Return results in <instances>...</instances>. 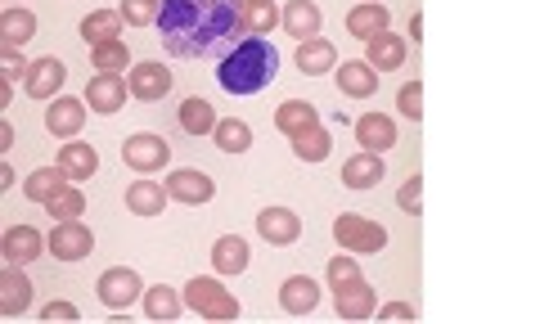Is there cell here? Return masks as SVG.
<instances>
[{
    "label": "cell",
    "instance_id": "cell-37",
    "mask_svg": "<svg viewBox=\"0 0 540 324\" xmlns=\"http://www.w3.org/2000/svg\"><path fill=\"white\" fill-rule=\"evenodd\" d=\"M45 207H50V216H54V221H77V216L86 212V194H81L77 185H63L59 194H54Z\"/></svg>",
    "mask_w": 540,
    "mask_h": 324
},
{
    "label": "cell",
    "instance_id": "cell-31",
    "mask_svg": "<svg viewBox=\"0 0 540 324\" xmlns=\"http://www.w3.org/2000/svg\"><path fill=\"white\" fill-rule=\"evenodd\" d=\"M180 302H185V297H180L171 284L144 288V315H149V320H176V315H180Z\"/></svg>",
    "mask_w": 540,
    "mask_h": 324
},
{
    "label": "cell",
    "instance_id": "cell-41",
    "mask_svg": "<svg viewBox=\"0 0 540 324\" xmlns=\"http://www.w3.org/2000/svg\"><path fill=\"white\" fill-rule=\"evenodd\" d=\"M396 108H401V117H410V122H419V117H423V86H419V81H410V86H401V95H396Z\"/></svg>",
    "mask_w": 540,
    "mask_h": 324
},
{
    "label": "cell",
    "instance_id": "cell-33",
    "mask_svg": "<svg viewBox=\"0 0 540 324\" xmlns=\"http://www.w3.org/2000/svg\"><path fill=\"white\" fill-rule=\"evenodd\" d=\"M288 144H293V153L302 162H324V158H329V149H333V135L324 131V126H311V131L293 135Z\"/></svg>",
    "mask_w": 540,
    "mask_h": 324
},
{
    "label": "cell",
    "instance_id": "cell-6",
    "mask_svg": "<svg viewBox=\"0 0 540 324\" xmlns=\"http://www.w3.org/2000/svg\"><path fill=\"white\" fill-rule=\"evenodd\" d=\"M140 293H144L140 275H135V270H126V266H113V270H104V275H99V302H104L108 311H122V306L140 302Z\"/></svg>",
    "mask_w": 540,
    "mask_h": 324
},
{
    "label": "cell",
    "instance_id": "cell-19",
    "mask_svg": "<svg viewBox=\"0 0 540 324\" xmlns=\"http://www.w3.org/2000/svg\"><path fill=\"white\" fill-rule=\"evenodd\" d=\"M279 306H284L288 315H306L320 306V284H315L311 275H293L284 279V288H279Z\"/></svg>",
    "mask_w": 540,
    "mask_h": 324
},
{
    "label": "cell",
    "instance_id": "cell-28",
    "mask_svg": "<svg viewBox=\"0 0 540 324\" xmlns=\"http://www.w3.org/2000/svg\"><path fill=\"white\" fill-rule=\"evenodd\" d=\"M63 185H72V180H68V171L54 162V167H36L32 176H27L23 189H27V198H32V203H50V198L59 194Z\"/></svg>",
    "mask_w": 540,
    "mask_h": 324
},
{
    "label": "cell",
    "instance_id": "cell-24",
    "mask_svg": "<svg viewBox=\"0 0 540 324\" xmlns=\"http://www.w3.org/2000/svg\"><path fill=\"white\" fill-rule=\"evenodd\" d=\"M338 86H342V95L369 99V95L378 90V72H374V63H360V59L338 63Z\"/></svg>",
    "mask_w": 540,
    "mask_h": 324
},
{
    "label": "cell",
    "instance_id": "cell-16",
    "mask_svg": "<svg viewBox=\"0 0 540 324\" xmlns=\"http://www.w3.org/2000/svg\"><path fill=\"white\" fill-rule=\"evenodd\" d=\"M279 23L288 27V36H297V41H311V36H320L324 14H320V5H315V0H288V9H284V18H279Z\"/></svg>",
    "mask_w": 540,
    "mask_h": 324
},
{
    "label": "cell",
    "instance_id": "cell-9",
    "mask_svg": "<svg viewBox=\"0 0 540 324\" xmlns=\"http://www.w3.org/2000/svg\"><path fill=\"white\" fill-rule=\"evenodd\" d=\"M126 95H131V86H126L117 72H95V77H90V86H86V104L95 108V113H104V117L122 113Z\"/></svg>",
    "mask_w": 540,
    "mask_h": 324
},
{
    "label": "cell",
    "instance_id": "cell-5",
    "mask_svg": "<svg viewBox=\"0 0 540 324\" xmlns=\"http://www.w3.org/2000/svg\"><path fill=\"white\" fill-rule=\"evenodd\" d=\"M122 158L131 171H140V176H149V171H162L171 162V144L162 140V135H131V140L122 144Z\"/></svg>",
    "mask_w": 540,
    "mask_h": 324
},
{
    "label": "cell",
    "instance_id": "cell-13",
    "mask_svg": "<svg viewBox=\"0 0 540 324\" xmlns=\"http://www.w3.org/2000/svg\"><path fill=\"white\" fill-rule=\"evenodd\" d=\"M63 81H68V72H63V63L54 59V54H45V59H36L32 68H27L23 86L32 99H54L63 90Z\"/></svg>",
    "mask_w": 540,
    "mask_h": 324
},
{
    "label": "cell",
    "instance_id": "cell-20",
    "mask_svg": "<svg viewBox=\"0 0 540 324\" xmlns=\"http://www.w3.org/2000/svg\"><path fill=\"white\" fill-rule=\"evenodd\" d=\"M297 68L306 77H324V72H338V50H333L324 36H311V41L297 45Z\"/></svg>",
    "mask_w": 540,
    "mask_h": 324
},
{
    "label": "cell",
    "instance_id": "cell-18",
    "mask_svg": "<svg viewBox=\"0 0 540 324\" xmlns=\"http://www.w3.org/2000/svg\"><path fill=\"white\" fill-rule=\"evenodd\" d=\"M252 261V248L239 239V234H221V239L212 243V266L216 275H243Z\"/></svg>",
    "mask_w": 540,
    "mask_h": 324
},
{
    "label": "cell",
    "instance_id": "cell-26",
    "mask_svg": "<svg viewBox=\"0 0 540 324\" xmlns=\"http://www.w3.org/2000/svg\"><path fill=\"white\" fill-rule=\"evenodd\" d=\"M167 189L153 185V180H131V189H126V207H131L135 216H158L162 207H167Z\"/></svg>",
    "mask_w": 540,
    "mask_h": 324
},
{
    "label": "cell",
    "instance_id": "cell-22",
    "mask_svg": "<svg viewBox=\"0 0 540 324\" xmlns=\"http://www.w3.org/2000/svg\"><path fill=\"white\" fill-rule=\"evenodd\" d=\"M275 126L288 135V140H293V135L320 126V113H315V104H306V99H284V104L275 108Z\"/></svg>",
    "mask_w": 540,
    "mask_h": 324
},
{
    "label": "cell",
    "instance_id": "cell-36",
    "mask_svg": "<svg viewBox=\"0 0 540 324\" xmlns=\"http://www.w3.org/2000/svg\"><path fill=\"white\" fill-rule=\"evenodd\" d=\"M216 149H225V153H243V149H252V126L248 122H239V117H225V122H216Z\"/></svg>",
    "mask_w": 540,
    "mask_h": 324
},
{
    "label": "cell",
    "instance_id": "cell-29",
    "mask_svg": "<svg viewBox=\"0 0 540 324\" xmlns=\"http://www.w3.org/2000/svg\"><path fill=\"white\" fill-rule=\"evenodd\" d=\"M338 315H342V320H369V315H378L374 288H369L365 279L351 284V288H342V293H338Z\"/></svg>",
    "mask_w": 540,
    "mask_h": 324
},
{
    "label": "cell",
    "instance_id": "cell-1",
    "mask_svg": "<svg viewBox=\"0 0 540 324\" xmlns=\"http://www.w3.org/2000/svg\"><path fill=\"white\" fill-rule=\"evenodd\" d=\"M248 0H162L158 36L171 59H207L221 45L243 41Z\"/></svg>",
    "mask_w": 540,
    "mask_h": 324
},
{
    "label": "cell",
    "instance_id": "cell-42",
    "mask_svg": "<svg viewBox=\"0 0 540 324\" xmlns=\"http://www.w3.org/2000/svg\"><path fill=\"white\" fill-rule=\"evenodd\" d=\"M0 68H5V81L14 86V81L27 77V68H32V63H23V54H18V50H5V63H0Z\"/></svg>",
    "mask_w": 540,
    "mask_h": 324
},
{
    "label": "cell",
    "instance_id": "cell-40",
    "mask_svg": "<svg viewBox=\"0 0 540 324\" xmlns=\"http://www.w3.org/2000/svg\"><path fill=\"white\" fill-rule=\"evenodd\" d=\"M158 9H162V0H122V18H126L131 27L158 23Z\"/></svg>",
    "mask_w": 540,
    "mask_h": 324
},
{
    "label": "cell",
    "instance_id": "cell-44",
    "mask_svg": "<svg viewBox=\"0 0 540 324\" xmlns=\"http://www.w3.org/2000/svg\"><path fill=\"white\" fill-rule=\"evenodd\" d=\"M41 315H45V320H77V306H72V302H50Z\"/></svg>",
    "mask_w": 540,
    "mask_h": 324
},
{
    "label": "cell",
    "instance_id": "cell-35",
    "mask_svg": "<svg viewBox=\"0 0 540 324\" xmlns=\"http://www.w3.org/2000/svg\"><path fill=\"white\" fill-rule=\"evenodd\" d=\"M369 63H374V68H401L405 63V41L401 36H392V32H383V36H374V41H369Z\"/></svg>",
    "mask_w": 540,
    "mask_h": 324
},
{
    "label": "cell",
    "instance_id": "cell-11",
    "mask_svg": "<svg viewBox=\"0 0 540 324\" xmlns=\"http://www.w3.org/2000/svg\"><path fill=\"white\" fill-rule=\"evenodd\" d=\"M257 234L266 243L288 248V243H297V234H302V221H297L293 207H266V212H257Z\"/></svg>",
    "mask_w": 540,
    "mask_h": 324
},
{
    "label": "cell",
    "instance_id": "cell-2",
    "mask_svg": "<svg viewBox=\"0 0 540 324\" xmlns=\"http://www.w3.org/2000/svg\"><path fill=\"white\" fill-rule=\"evenodd\" d=\"M279 72V50L275 41H266V36H243V41H234L230 50L221 54V63H216V81H221L225 95H261V90L275 81Z\"/></svg>",
    "mask_w": 540,
    "mask_h": 324
},
{
    "label": "cell",
    "instance_id": "cell-17",
    "mask_svg": "<svg viewBox=\"0 0 540 324\" xmlns=\"http://www.w3.org/2000/svg\"><path fill=\"white\" fill-rule=\"evenodd\" d=\"M378 180H383V158H378V153L360 149L342 162V185L347 189H374Z\"/></svg>",
    "mask_w": 540,
    "mask_h": 324
},
{
    "label": "cell",
    "instance_id": "cell-15",
    "mask_svg": "<svg viewBox=\"0 0 540 324\" xmlns=\"http://www.w3.org/2000/svg\"><path fill=\"white\" fill-rule=\"evenodd\" d=\"M356 140H360V149H369V153L396 149V122L387 113H365L356 122Z\"/></svg>",
    "mask_w": 540,
    "mask_h": 324
},
{
    "label": "cell",
    "instance_id": "cell-21",
    "mask_svg": "<svg viewBox=\"0 0 540 324\" xmlns=\"http://www.w3.org/2000/svg\"><path fill=\"white\" fill-rule=\"evenodd\" d=\"M27 302H32V279L18 266H9L5 275H0V315H23Z\"/></svg>",
    "mask_w": 540,
    "mask_h": 324
},
{
    "label": "cell",
    "instance_id": "cell-7",
    "mask_svg": "<svg viewBox=\"0 0 540 324\" xmlns=\"http://www.w3.org/2000/svg\"><path fill=\"white\" fill-rule=\"evenodd\" d=\"M167 194L176 198V203L203 207V203H212V194H216V180L207 176V171L180 167V171H171V176H167Z\"/></svg>",
    "mask_w": 540,
    "mask_h": 324
},
{
    "label": "cell",
    "instance_id": "cell-34",
    "mask_svg": "<svg viewBox=\"0 0 540 324\" xmlns=\"http://www.w3.org/2000/svg\"><path fill=\"white\" fill-rule=\"evenodd\" d=\"M279 9H275V0H248V9H243V32L248 36H266L270 27H279Z\"/></svg>",
    "mask_w": 540,
    "mask_h": 324
},
{
    "label": "cell",
    "instance_id": "cell-39",
    "mask_svg": "<svg viewBox=\"0 0 540 324\" xmlns=\"http://www.w3.org/2000/svg\"><path fill=\"white\" fill-rule=\"evenodd\" d=\"M360 261L351 257V252H342V257H333L329 261V288L333 293H342V288H351V284H360Z\"/></svg>",
    "mask_w": 540,
    "mask_h": 324
},
{
    "label": "cell",
    "instance_id": "cell-38",
    "mask_svg": "<svg viewBox=\"0 0 540 324\" xmlns=\"http://www.w3.org/2000/svg\"><path fill=\"white\" fill-rule=\"evenodd\" d=\"M90 63H95V72H122L131 63V54H126L122 41H99L90 45Z\"/></svg>",
    "mask_w": 540,
    "mask_h": 324
},
{
    "label": "cell",
    "instance_id": "cell-32",
    "mask_svg": "<svg viewBox=\"0 0 540 324\" xmlns=\"http://www.w3.org/2000/svg\"><path fill=\"white\" fill-rule=\"evenodd\" d=\"M122 23H126V18H122V14H113V9H95V14L81 18V36H86L90 45H99V41H117Z\"/></svg>",
    "mask_w": 540,
    "mask_h": 324
},
{
    "label": "cell",
    "instance_id": "cell-25",
    "mask_svg": "<svg viewBox=\"0 0 540 324\" xmlns=\"http://www.w3.org/2000/svg\"><path fill=\"white\" fill-rule=\"evenodd\" d=\"M59 167L68 171V180H90L99 167V153L90 149V144L68 140V144H59Z\"/></svg>",
    "mask_w": 540,
    "mask_h": 324
},
{
    "label": "cell",
    "instance_id": "cell-3",
    "mask_svg": "<svg viewBox=\"0 0 540 324\" xmlns=\"http://www.w3.org/2000/svg\"><path fill=\"white\" fill-rule=\"evenodd\" d=\"M333 239H338L342 252H360V257L387 248V230L378 221H369V216H360V212H342L338 221H333Z\"/></svg>",
    "mask_w": 540,
    "mask_h": 324
},
{
    "label": "cell",
    "instance_id": "cell-45",
    "mask_svg": "<svg viewBox=\"0 0 540 324\" xmlns=\"http://www.w3.org/2000/svg\"><path fill=\"white\" fill-rule=\"evenodd\" d=\"M378 315H383V320H410L414 306H405V302H387V306H378Z\"/></svg>",
    "mask_w": 540,
    "mask_h": 324
},
{
    "label": "cell",
    "instance_id": "cell-46",
    "mask_svg": "<svg viewBox=\"0 0 540 324\" xmlns=\"http://www.w3.org/2000/svg\"><path fill=\"white\" fill-rule=\"evenodd\" d=\"M9 144H14V126L0 122V149H9Z\"/></svg>",
    "mask_w": 540,
    "mask_h": 324
},
{
    "label": "cell",
    "instance_id": "cell-30",
    "mask_svg": "<svg viewBox=\"0 0 540 324\" xmlns=\"http://www.w3.org/2000/svg\"><path fill=\"white\" fill-rule=\"evenodd\" d=\"M180 131L185 135H212L216 131V108L207 104V99H185V104H180Z\"/></svg>",
    "mask_w": 540,
    "mask_h": 324
},
{
    "label": "cell",
    "instance_id": "cell-12",
    "mask_svg": "<svg viewBox=\"0 0 540 324\" xmlns=\"http://www.w3.org/2000/svg\"><path fill=\"white\" fill-rule=\"evenodd\" d=\"M41 248H50V239L32 230V225H9L5 239H0V252H5L9 266H27V261L41 257Z\"/></svg>",
    "mask_w": 540,
    "mask_h": 324
},
{
    "label": "cell",
    "instance_id": "cell-23",
    "mask_svg": "<svg viewBox=\"0 0 540 324\" xmlns=\"http://www.w3.org/2000/svg\"><path fill=\"white\" fill-rule=\"evenodd\" d=\"M387 23H392V14H387L383 5H374V0H365V5H356L347 14V32L356 36H365V41H374V36H383L387 32Z\"/></svg>",
    "mask_w": 540,
    "mask_h": 324
},
{
    "label": "cell",
    "instance_id": "cell-4",
    "mask_svg": "<svg viewBox=\"0 0 540 324\" xmlns=\"http://www.w3.org/2000/svg\"><path fill=\"white\" fill-rule=\"evenodd\" d=\"M185 306H194L203 320H234V315H239V302H234V297L207 275L185 284Z\"/></svg>",
    "mask_w": 540,
    "mask_h": 324
},
{
    "label": "cell",
    "instance_id": "cell-43",
    "mask_svg": "<svg viewBox=\"0 0 540 324\" xmlns=\"http://www.w3.org/2000/svg\"><path fill=\"white\" fill-rule=\"evenodd\" d=\"M419 194H423V180H419V176H410V180H405V189H401V198H396V203H401L405 212H419Z\"/></svg>",
    "mask_w": 540,
    "mask_h": 324
},
{
    "label": "cell",
    "instance_id": "cell-47",
    "mask_svg": "<svg viewBox=\"0 0 540 324\" xmlns=\"http://www.w3.org/2000/svg\"><path fill=\"white\" fill-rule=\"evenodd\" d=\"M5 185H14V167H9V162H0V189Z\"/></svg>",
    "mask_w": 540,
    "mask_h": 324
},
{
    "label": "cell",
    "instance_id": "cell-14",
    "mask_svg": "<svg viewBox=\"0 0 540 324\" xmlns=\"http://www.w3.org/2000/svg\"><path fill=\"white\" fill-rule=\"evenodd\" d=\"M126 86H131V95L135 99H162L171 90V72L162 68V63H135L131 72H126Z\"/></svg>",
    "mask_w": 540,
    "mask_h": 324
},
{
    "label": "cell",
    "instance_id": "cell-27",
    "mask_svg": "<svg viewBox=\"0 0 540 324\" xmlns=\"http://www.w3.org/2000/svg\"><path fill=\"white\" fill-rule=\"evenodd\" d=\"M0 36H5L9 50H18V45H27L36 36V14H27L23 5H9L5 14H0Z\"/></svg>",
    "mask_w": 540,
    "mask_h": 324
},
{
    "label": "cell",
    "instance_id": "cell-10",
    "mask_svg": "<svg viewBox=\"0 0 540 324\" xmlns=\"http://www.w3.org/2000/svg\"><path fill=\"white\" fill-rule=\"evenodd\" d=\"M86 108L81 99H50V108H45V131L59 135V140H77V131L86 126Z\"/></svg>",
    "mask_w": 540,
    "mask_h": 324
},
{
    "label": "cell",
    "instance_id": "cell-8",
    "mask_svg": "<svg viewBox=\"0 0 540 324\" xmlns=\"http://www.w3.org/2000/svg\"><path fill=\"white\" fill-rule=\"evenodd\" d=\"M90 248H95V234H90L81 221H59L50 230V252L59 261H86Z\"/></svg>",
    "mask_w": 540,
    "mask_h": 324
}]
</instances>
